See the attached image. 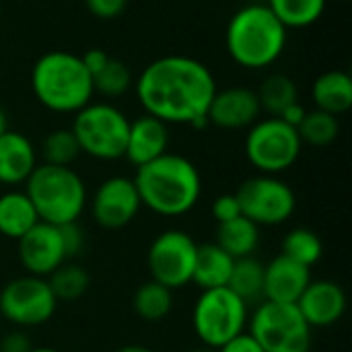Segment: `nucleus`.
Here are the masks:
<instances>
[{"label":"nucleus","instance_id":"1","mask_svg":"<svg viewBox=\"0 0 352 352\" xmlns=\"http://www.w3.org/2000/svg\"><path fill=\"white\" fill-rule=\"evenodd\" d=\"M138 103L146 116L165 124H188L196 130L208 126V107L217 80L210 68L190 56H163L144 66L134 80Z\"/></svg>","mask_w":352,"mask_h":352},{"label":"nucleus","instance_id":"2","mask_svg":"<svg viewBox=\"0 0 352 352\" xmlns=\"http://www.w3.org/2000/svg\"><path fill=\"white\" fill-rule=\"evenodd\" d=\"M140 204L159 217H184L196 208L202 194L198 167L184 155L165 153L136 169L132 177Z\"/></svg>","mask_w":352,"mask_h":352},{"label":"nucleus","instance_id":"3","mask_svg":"<svg viewBox=\"0 0 352 352\" xmlns=\"http://www.w3.org/2000/svg\"><path fill=\"white\" fill-rule=\"evenodd\" d=\"M287 41L289 29L264 2H252L235 10L225 31L229 58L245 70L272 66L285 54Z\"/></svg>","mask_w":352,"mask_h":352},{"label":"nucleus","instance_id":"4","mask_svg":"<svg viewBox=\"0 0 352 352\" xmlns=\"http://www.w3.org/2000/svg\"><path fill=\"white\" fill-rule=\"evenodd\" d=\"M35 99L54 113H76L93 101V76L80 56L52 50L39 56L31 68Z\"/></svg>","mask_w":352,"mask_h":352},{"label":"nucleus","instance_id":"5","mask_svg":"<svg viewBox=\"0 0 352 352\" xmlns=\"http://www.w3.org/2000/svg\"><path fill=\"white\" fill-rule=\"evenodd\" d=\"M25 194L39 221L54 227L76 223L87 206V186L72 167L37 165L25 182Z\"/></svg>","mask_w":352,"mask_h":352},{"label":"nucleus","instance_id":"6","mask_svg":"<svg viewBox=\"0 0 352 352\" xmlns=\"http://www.w3.org/2000/svg\"><path fill=\"white\" fill-rule=\"evenodd\" d=\"M70 130L80 146V153L97 161H118L126 153L130 120L111 103L91 101L74 113Z\"/></svg>","mask_w":352,"mask_h":352},{"label":"nucleus","instance_id":"7","mask_svg":"<svg viewBox=\"0 0 352 352\" xmlns=\"http://www.w3.org/2000/svg\"><path fill=\"white\" fill-rule=\"evenodd\" d=\"M248 320L250 305L241 301L229 287L202 291L192 311V326L198 340L212 351L243 334Z\"/></svg>","mask_w":352,"mask_h":352},{"label":"nucleus","instance_id":"8","mask_svg":"<svg viewBox=\"0 0 352 352\" xmlns=\"http://www.w3.org/2000/svg\"><path fill=\"white\" fill-rule=\"evenodd\" d=\"M250 334L264 352H309L311 328L295 303L262 301L248 320Z\"/></svg>","mask_w":352,"mask_h":352},{"label":"nucleus","instance_id":"9","mask_svg":"<svg viewBox=\"0 0 352 352\" xmlns=\"http://www.w3.org/2000/svg\"><path fill=\"white\" fill-rule=\"evenodd\" d=\"M301 148L303 142L297 128L272 116L252 124L243 144L245 159L264 175H278L291 169L301 157Z\"/></svg>","mask_w":352,"mask_h":352},{"label":"nucleus","instance_id":"10","mask_svg":"<svg viewBox=\"0 0 352 352\" xmlns=\"http://www.w3.org/2000/svg\"><path fill=\"white\" fill-rule=\"evenodd\" d=\"M235 198L241 206V214L258 227L283 225L297 208L293 188L276 175L260 173L245 179L237 188Z\"/></svg>","mask_w":352,"mask_h":352},{"label":"nucleus","instance_id":"11","mask_svg":"<svg viewBox=\"0 0 352 352\" xmlns=\"http://www.w3.org/2000/svg\"><path fill=\"white\" fill-rule=\"evenodd\" d=\"M58 299L41 276H19L0 291V318L21 328H35L54 318Z\"/></svg>","mask_w":352,"mask_h":352},{"label":"nucleus","instance_id":"12","mask_svg":"<svg viewBox=\"0 0 352 352\" xmlns=\"http://www.w3.org/2000/svg\"><path fill=\"white\" fill-rule=\"evenodd\" d=\"M198 243L179 229H167L159 233L146 254L151 278L163 287L175 291L192 283Z\"/></svg>","mask_w":352,"mask_h":352},{"label":"nucleus","instance_id":"13","mask_svg":"<svg viewBox=\"0 0 352 352\" xmlns=\"http://www.w3.org/2000/svg\"><path fill=\"white\" fill-rule=\"evenodd\" d=\"M142 208L136 186L130 177L113 175L99 184L91 200V214L103 229H122L130 225Z\"/></svg>","mask_w":352,"mask_h":352},{"label":"nucleus","instance_id":"14","mask_svg":"<svg viewBox=\"0 0 352 352\" xmlns=\"http://www.w3.org/2000/svg\"><path fill=\"white\" fill-rule=\"evenodd\" d=\"M19 260L27 274L47 278L58 266L66 262L64 245L58 227L37 223L19 239Z\"/></svg>","mask_w":352,"mask_h":352},{"label":"nucleus","instance_id":"15","mask_svg":"<svg viewBox=\"0 0 352 352\" xmlns=\"http://www.w3.org/2000/svg\"><path fill=\"white\" fill-rule=\"evenodd\" d=\"M262 107L258 93L248 87H229L217 91L208 107V124L221 130H243L260 120Z\"/></svg>","mask_w":352,"mask_h":352},{"label":"nucleus","instance_id":"16","mask_svg":"<svg viewBox=\"0 0 352 352\" xmlns=\"http://www.w3.org/2000/svg\"><path fill=\"white\" fill-rule=\"evenodd\" d=\"M297 307L309 328H330L346 311V293L334 280H311L297 301Z\"/></svg>","mask_w":352,"mask_h":352},{"label":"nucleus","instance_id":"17","mask_svg":"<svg viewBox=\"0 0 352 352\" xmlns=\"http://www.w3.org/2000/svg\"><path fill=\"white\" fill-rule=\"evenodd\" d=\"M311 283L307 266L278 254L274 260L264 264V301L295 303Z\"/></svg>","mask_w":352,"mask_h":352},{"label":"nucleus","instance_id":"18","mask_svg":"<svg viewBox=\"0 0 352 352\" xmlns=\"http://www.w3.org/2000/svg\"><path fill=\"white\" fill-rule=\"evenodd\" d=\"M169 140H171L169 124L144 113L130 122L124 157L138 169V167L159 159L161 155L169 153L167 151Z\"/></svg>","mask_w":352,"mask_h":352},{"label":"nucleus","instance_id":"19","mask_svg":"<svg viewBox=\"0 0 352 352\" xmlns=\"http://www.w3.org/2000/svg\"><path fill=\"white\" fill-rule=\"evenodd\" d=\"M37 167V151L33 142L14 130L0 136V184L21 186Z\"/></svg>","mask_w":352,"mask_h":352},{"label":"nucleus","instance_id":"20","mask_svg":"<svg viewBox=\"0 0 352 352\" xmlns=\"http://www.w3.org/2000/svg\"><path fill=\"white\" fill-rule=\"evenodd\" d=\"M311 101L316 109L342 116L352 107V76L346 70H328L311 85Z\"/></svg>","mask_w":352,"mask_h":352},{"label":"nucleus","instance_id":"21","mask_svg":"<svg viewBox=\"0 0 352 352\" xmlns=\"http://www.w3.org/2000/svg\"><path fill=\"white\" fill-rule=\"evenodd\" d=\"M233 264H235V260L227 252H223L214 241L202 243L196 250V264H194L192 283L198 285L202 291L227 287Z\"/></svg>","mask_w":352,"mask_h":352},{"label":"nucleus","instance_id":"22","mask_svg":"<svg viewBox=\"0 0 352 352\" xmlns=\"http://www.w3.org/2000/svg\"><path fill=\"white\" fill-rule=\"evenodd\" d=\"M39 223V217L25 192L12 190L0 196V235L21 239Z\"/></svg>","mask_w":352,"mask_h":352},{"label":"nucleus","instance_id":"23","mask_svg":"<svg viewBox=\"0 0 352 352\" xmlns=\"http://www.w3.org/2000/svg\"><path fill=\"white\" fill-rule=\"evenodd\" d=\"M223 252H227L233 260L239 258H250L260 245V227L245 219L243 214L221 223L217 227V241H214Z\"/></svg>","mask_w":352,"mask_h":352},{"label":"nucleus","instance_id":"24","mask_svg":"<svg viewBox=\"0 0 352 352\" xmlns=\"http://www.w3.org/2000/svg\"><path fill=\"white\" fill-rule=\"evenodd\" d=\"M227 287L248 305H258L264 301V264L250 258H239L233 264Z\"/></svg>","mask_w":352,"mask_h":352},{"label":"nucleus","instance_id":"25","mask_svg":"<svg viewBox=\"0 0 352 352\" xmlns=\"http://www.w3.org/2000/svg\"><path fill=\"white\" fill-rule=\"evenodd\" d=\"M132 309L144 322H161L173 309V291L151 278L136 289L132 297Z\"/></svg>","mask_w":352,"mask_h":352},{"label":"nucleus","instance_id":"26","mask_svg":"<svg viewBox=\"0 0 352 352\" xmlns=\"http://www.w3.org/2000/svg\"><path fill=\"white\" fill-rule=\"evenodd\" d=\"M256 93H258L262 111L270 113L272 118H278L289 105L299 101L297 82L283 72H274V74L266 76Z\"/></svg>","mask_w":352,"mask_h":352},{"label":"nucleus","instance_id":"27","mask_svg":"<svg viewBox=\"0 0 352 352\" xmlns=\"http://www.w3.org/2000/svg\"><path fill=\"white\" fill-rule=\"evenodd\" d=\"M266 4L287 29H305L324 16L328 0H266Z\"/></svg>","mask_w":352,"mask_h":352},{"label":"nucleus","instance_id":"28","mask_svg":"<svg viewBox=\"0 0 352 352\" xmlns=\"http://www.w3.org/2000/svg\"><path fill=\"white\" fill-rule=\"evenodd\" d=\"M45 280L58 301L80 299L91 285L89 272L82 266L72 264V262H64L62 266H58Z\"/></svg>","mask_w":352,"mask_h":352},{"label":"nucleus","instance_id":"29","mask_svg":"<svg viewBox=\"0 0 352 352\" xmlns=\"http://www.w3.org/2000/svg\"><path fill=\"white\" fill-rule=\"evenodd\" d=\"M280 254L303 264V266H307V268H311L314 264H318L322 260L324 243L316 231L305 229V227H297L285 235Z\"/></svg>","mask_w":352,"mask_h":352},{"label":"nucleus","instance_id":"30","mask_svg":"<svg viewBox=\"0 0 352 352\" xmlns=\"http://www.w3.org/2000/svg\"><path fill=\"white\" fill-rule=\"evenodd\" d=\"M299 138L309 146H330L340 134V122L336 116L322 109H311L305 113L303 122L297 126Z\"/></svg>","mask_w":352,"mask_h":352},{"label":"nucleus","instance_id":"31","mask_svg":"<svg viewBox=\"0 0 352 352\" xmlns=\"http://www.w3.org/2000/svg\"><path fill=\"white\" fill-rule=\"evenodd\" d=\"M132 85H134V76H132L130 68L122 60L111 58V56L105 62V66L93 74L95 93H99L107 99H118V97L126 95Z\"/></svg>","mask_w":352,"mask_h":352},{"label":"nucleus","instance_id":"32","mask_svg":"<svg viewBox=\"0 0 352 352\" xmlns=\"http://www.w3.org/2000/svg\"><path fill=\"white\" fill-rule=\"evenodd\" d=\"M78 155H80V146L70 128H60L50 132L41 144V157L43 163L47 165L70 167L78 159Z\"/></svg>","mask_w":352,"mask_h":352},{"label":"nucleus","instance_id":"33","mask_svg":"<svg viewBox=\"0 0 352 352\" xmlns=\"http://www.w3.org/2000/svg\"><path fill=\"white\" fill-rule=\"evenodd\" d=\"M58 231H60V237H62V245H64L66 260L78 256V254L82 252V248H85V233H82V229L78 227V223L60 225Z\"/></svg>","mask_w":352,"mask_h":352},{"label":"nucleus","instance_id":"34","mask_svg":"<svg viewBox=\"0 0 352 352\" xmlns=\"http://www.w3.org/2000/svg\"><path fill=\"white\" fill-rule=\"evenodd\" d=\"M210 212H212V219L217 221V225H221V223L241 217V206H239L235 194H223V196L214 198Z\"/></svg>","mask_w":352,"mask_h":352},{"label":"nucleus","instance_id":"35","mask_svg":"<svg viewBox=\"0 0 352 352\" xmlns=\"http://www.w3.org/2000/svg\"><path fill=\"white\" fill-rule=\"evenodd\" d=\"M89 12L101 21H111L118 19L124 10L128 0H85Z\"/></svg>","mask_w":352,"mask_h":352},{"label":"nucleus","instance_id":"36","mask_svg":"<svg viewBox=\"0 0 352 352\" xmlns=\"http://www.w3.org/2000/svg\"><path fill=\"white\" fill-rule=\"evenodd\" d=\"M217 352H264L262 346L254 340V336L250 332H243L239 336H235L233 340H229L227 344H223Z\"/></svg>","mask_w":352,"mask_h":352},{"label":"nucleus","instance_id":"37","mask_svg":"<svg viewBox=\"0 0 352 352\" xmlns=\"http://www.w3.org/2000/svg\"><path fill=\"white\" fill-rule=\"evenodd\" d=\"M31 349L33 344L23 332H10L0 340V352H29Z\"/></svg>","mask_w":352,"mask_h":352},{"label":"nucleus","instance_id":"38","mask_svg":"<svg viewBox=\"0 0 352 352\" xmlns=\"http://www.w3.org/2000/svg\"><path fill=\"white\" fill-rule=\"evenodd\" d=\"M80 58H82L87 70H89L91 76H93L95 72H99V70L105 66V62L109 60V54H107L105 50H101V47H93V50H89V52H85Z\"/></svg>","mask_w":352,"mask_h":352},{"label":"nucleus","instance_id":"39","mask_svg":"<svg viewBox=\"0 0 352 352\" xmlns=\"http://www.w3.org/2000/svg\"><path fill=\"white\" fill-rule=\"evenodd\" d=\"M305 113H307V109L297 101V103H293V105H289L278 118L283 120V122H287L289 126H293V128H297L301 122H303V118H305Z\"/></svg>","mask_w":352,"mask_h":352},{"label":"nucleus","instance_id":"40","mask_svg":"<svg viewBox=\"0 0 352 352\" xmlns=\"http://www.w3.org/2000/svg\"><path fill=\"white\" fill-rule=\"evenodd\" d=\"M6 130H8V116H6L4 107L0 105V136H2Z\"/></svg>","mask_w":352,"mask_h":352},{"label":"nucleus","instance_id":"41","mask_svg":"<svg viewBox=\"0 0 352 352\" xmlns=\"http://www.w3.org/2000/svg\"><path fill=\"white\" fill-rule=\"evenodd\" d=\"M118 352H155L146 346H140V344H128V346H122Z\"/></svg>","mask_w":352,"mask_h":352},{"label":"nucleus","instance_id":"42","mask_svg":"<svg viewBox=\"0 0 352 352\" xmlns=\"http://www.w3.org/2000/svg\"><path fill=\"white\" fill-rule=\"evenodd\" d=\"M29 352H60L56 349H50V346H33Z\"/></svg>","mask_w":352,"mask_h":352},{"label":"nucleus","instance_id":"43","mask_svg":"<svg viewBox=\"0 0 352 352\" xmlns=\"http://www.w3.org/2000/svg\"><path fill=\"white\" fill-rule=\"evenodd\" d=\"M0 14H2V4H0Z\"/></svg>","mask_w":352,"mask_h":352},{"label":"nucleus","instance_id":"44","mask_svg":"<svg viewBox=\"0 0 352 352\" xmlns=\"http://www.w3.org/2000/svg\"><path fill=\"white\" fill-rule=\"evenodd\" d=\"M340 2H349V0H340Z\"/></svg>","mask_w":352,"mask_h":352},{"label":"nucleus","instance_id":"45","mask_svg":"<svg viewBox=\"0 0 352 352\" xmlns=\"http://www.w3.org/2000/svg\"><path fill=\"white\" fill-rule=\"evenodd\" d=\"M198 352H210V351H198Z\"/></svg>","mask_w":352,"mask_h":352}]
</instances>
